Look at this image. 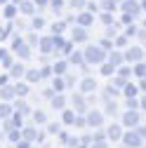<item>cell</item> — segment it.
<instances>
[{"label": "cell", "mask_w": 146, "mask_h": 148, "mask_svg": "<svg viewBox=\"0 0 146 148\" xmlns=\"http://www.w3.org/2000/svg\"><path fill=\"white\" fill-rule=\"evenodd\" d=\"M85 61L87 64H104L106 61V52L101 47H97V45H90L85 49Z\"/></svg>", "instance_id": "1"}, {"label": "cell", "mask_w": 146, "mask_h": 148, "mask_svg": "<svg viewBox=\"0 0 146 148\" xmlns=\"http://www.w3.org/2000/svg\"><path fill=\"white\" fill-rule=\"evenodd\" d=\"M125 59H127V61H141V59H144L141 47H130V49L125 52Z\"/></svg>", "instance_id": "2"}, {"label": "cell", "mask_w": 146, "mask_h": 148, "mask_svg": "<svg viewBox=\"0 0 146 148\" xmlns=\"http://www.w3.org/2000/svg\"><path fill=\"white\" fill-rule=\"evenodd\" d=\"M123 122H125L127 127H137V122H139V113H137V110H132V113H125V115H123Z\"/></svg>", "instance_id": "3"}, {"label": "cell", "mask_w": 146, "mask_h": 148, "mask_svg": "<svg viewBox=\"0 0 146 148\" xmlns=\"http://www.w3.org/2000/svg\"><path fill=\"white\" fill-rule=\"evenodd\" d=\"M125 143L127 146H141V136H139V132H130V134H125Z\"/></svg>", "instance_id": "4"}, {"label": "cell", "mask_w": 146, "mask_h": 148, "mask_svg": "<svg viewBox=\"0 0 146 148\" xmlns=\"http://www.w3.org/2000/svg\"><path fill=\"white\" fill-rule=\"evenodd\" d=\"M87 38V31L83 28V26H76V28H73V40H78V42H83Z\"/></svg>", "instance_id": "5"}, {"label": "cell", "mask_w": 146, "mask_h": 148, "mask_svg": "<svg viewBox=\"0 0 146 148\" xmlns=\"http://www.w3.org/2000/svg\"><path fill=\"white\" fill-rule=\"evenodd\" d=\"M101 120H104V118H101V113H97V110L87 115V122H90V125H94V127H97V125H101Z\"/></svg>", "instance_id": "6"}, {"label": "cell", "mask_w": 146, "mask_h": 148, "mask_svg": "<svg viewBox=\"0 0 146 148\" xmlns=\"http://www.w3.org/2000/svg\"><path fill=\"white\" fill-rule=\"evenodd\" d=\"M0 97L7 101V99H12V97H17V92H14V87H3V89H0Z\"/></svg>", "instance_id": "7"}, {"label": "cell", "mask_w": 146, "mask_h": 148, "mask_svg": "<svg viewBox=\"0 0 146 148\" xmlns=\"http://www.w3.org/2000/svg\"><path fill=\"white\" fill-rule=\"evenodd\" d=\"M108 64H111V66H120V64H123V57H120V52H113L111 57H108Z\"/></svg>", "instance_id": "8"}, {"label": "cell", "mask_w": 146, "mask_h": 148, "mask_svg": "<svg viewBox=\"0 0 146 148\" xmlns=\"http://www.w3.org/2000/svg\"><path fill=\"white\" fill-rule=\"evenodd\" d=\"M68 61H71V64H83V61H85V57H83V52H73Z\"/></svg>", "instance_id": "9"}, {"label": "cell", "mask_w": 146, "mask_h": 148, "mask_svg": "<svg viewBox=\"0 0 146 148\" xmlns=\"http://www.w3.org/2000/svg\"><path fill=\"white\" fill-rule=\"evenodd\" d=\"M43 75H40V71H28V75H26V80L28 82H38Z\"/></svg>", "instance_id": "10"}, {"label": "cell", "mask_w": 146, "mask_h": 148, "mask_svg": "<svg viewBox=\"0 0 146 148\" xmlns=\"http://www.w3.org/2000/svg\"><path fill=\"white\" fill-rule=\"evenodd\" d=\"M108 136H111V139H120V127L111 125V127H108Z\"/></svg>", "instance_id": "11"}, {"label": "cell", "mask_w": 146, "mask_h": 148, "mask_svg": "<svg viewBox=\"0 0 146 148\" xmlns=\"http://www.w3.org/2000/svg\"><path fill=\"white\" fill-rule=\"evenodd\" d=\"M94 87H97V82H94V80H90V78L83 82V92H92Z\"/></svg>", "instance_id": "12"}, {"label": "cell", "mask_w": 146, "mask_h": 148, "mask_svg": "<svg viewBox=\"0 0 146 148\" xmlns=\"http://www.w3.org/2000/svg\"><path fill=\"white\" fill-rule=\"evenodd\" d=\"M12 75H14V78L24 75V66H21V64H14V66H12Z\"/></svg>", "instance_id": "13"}, {"label": "cell", "mask_w": 146, "mask_h": 148, "mask_svg": "<svg viewBox=\"0 0 146 148\" xmlns=\"http://www.w3.org/2000/svg\"><path fill=\"white\" fill-rule=\"evenodd\" d=\"M10 113H12V108L7 103H0V118H10Z\"/></svg>", "instance_id": "14"}, {"label": "cell", "mask_w": 146, "mask_h": 148, "mask_svg": "<svg viewBox=\"0 0 146 148\" xmlns=\"http://www.w3.org/2000/svg\"><path fill=\"white\" fill-rule=\"evenodd\" d=\"M78 24H80V26L92 24V16H90V14H80V16H78Z\"/></svg>", "instance_id": "15"}, {"label": "cell", "mask_w": 146, "mask_h": 148, "mask_svg": "<svg viewBox=\"0 0 146 148\" xmlns=\"http://www.w3.org/2000/svg\"><path fill=\"white\" fill-rule=\"evenodd\" d=\"M134 94H137V87H134V85H125V97L130 99V97H134Z\"/></svg>", "instance_id": "16"}, {"label": "cell", "mask_w": 146, "mask_h": 148, "mask_svg": "<svg viewBox=\"0 0 146 148\" xmlns=\"http://www.w3.org/2000/svg\"><path fill=\"white\" fill-rule=\"evenodd\" d=\"M14 92H17L19 97H26V94H28V87H26V85H17V87H14Z\"/></svg>", "instance_id": "17"}, {"label": "cell", "mask_w": 146, "mask_h": 148, "mask_svg": "<svg viewBox=\"0 0 146 148\" xmlns=\"http://www.w3.org/2000/svg\"><path fill=\"white\" fill-rule=\"evenodd\" d=\"M101 71H104V75H113L116 66H111V64H104V66H101Z\"/></svg>", "instance_id": "18"}, {"label": "cell", "mask_w": 146, "mask_h": 148, "mask_svg": "<svg viewBox=\"0 0 146 148\" xmlns=\"http://www.w3.org/2000/svg\"><path fill=\"white\" fill-rule=\"evenodd\" d=\"M125 10H127V14H130V12H132V14H137V12H139V7H137L134 3H125Z\"/></svg>", "instance_id": "19"}, {"label": "cell", "mask_w": 146, "mask_h": 148, "mask_svg": "<svg viewBox=\"0 0 146 148\" xmlns=\"http://www.w3.org/2000/svg\"><path fill=\"white\" fill-rule=\"evenodd\" d=\"M52 106L54 108H64V97H54L52 99Z\"/></svg>", "instance_id": "20"}, {"label": "cell", "mask_w": 146, "mask_h": 148, "mask_svg": "<svg viewBox=\"0 0 146 148\" xmlns=\"http://www.w3.org/2000/svg\"><path fill=\"white\" fill-rule=\"evenodd\" d=\"M73 120H76V113H71V110H66V113H64V122H66V125H71Z\"/></svg>", "instance_id": "21"}, {"label": "cell", "mask_w": 146, "mask_h": 148, "mask_svg": "<svg viewBox=\"0 0 146 148\" xmlns=\"http://www.w3.org/2000/svg\"><path fill=\"white\" fill-rule=\"evenodd\" d=\"M66 66H68V64H66V61H59V64H57V66H54V71H57V75H61V73H64V71H66Z\"/></svg>", "instance_id": "22"}, {"label": "cell", "mask_w": 146, "mask_h": 148, "mask_svg": "<svg viewBox=\"0 0 146 148\" xmlns=\"http://www.w3.org/2000/svg\"><path fill=\"white\" fill-rule=\"evenodd\" d=\"M17 110H19V115H21V113H28V108H26V103H24V101L17 103Z\"/></svg>", "instance_id": "23"}, {"label": "cell", "mask_w": 146, "mask_h": 148, "mask_svg": "<svg viewBox=\"0 0 146 148\" xmlns=\"http://www.w3.org/2000/svg\"><path fill=\"white\" fill-rule=\"evenodd\" d=\"M137 75L146 78V66H144V64H139V66H137Z\"/></svg>", "instance_id": "24"}, {"label": "cell", "mask_w": 146, "mask_h": 148, "mask_svg": "<svg viewBox=\"0 0 146 148\" xmlns=\"http://www.w3.org/2000/svg\"><path fill=\"white\" fill-rule=\"evenodd\" d=\"M21 12H26V14L33 12V5H31V3H21Z\"/></svg>", "instance_id": "25"}, {"label": "cell", "mask_w": 146, "mask_h": 148, "mask_svg": "<svg viewBox=\"0 0 146 148\" xmlns=\"http://www.w3.org/2000/svg\"><path fill=\"white\" fill-rule=\"evenodd\" d=\"M85 0H71V7H83Z\"/></svg>", "instance_id": "26"}, {"label": "cell", "mask_w": 146, "mask_h": 148, "mask_svg": "<svg viewBox=\"0 0 146 148\" xmlns=\"http://www.w3.org/2000/svg\"><path fill=\"white\" fill-rule=\"evenodd\" d=\"M47 118H45V113H35V122H45Z\"/></svg>", "instance_id": "27"}, {"label": "cell", "mask_w": 146, "mask_h": 148, "mask_svg": "<svg viewBox=\"0 0 146 148\" xmlns=\"http://www.w3.org/2000/svg\"><path fill=\"white\" fill-rule=\"evenodd\" d=\"M101 16H104V24H111V21H113V16H111V14H101Z\"/></svg>", "instance_id": "28"}, {"label": "cell", "mask_w": 146, "mask_h": 148, "mask_svg": "<svg viewBox=\"0 0 146 148\" xmlns=\"http://www.w3.org/2000/svg\"><path fill=\"white\" fill-rule=\"evenodd\" d=\"M92 148H106V143H101V141H99V143H94Z\"/></svg>", "instance_id": "29"}, {"label": "cell", "mask_w": 146, "mask_h": 148, "mask_svg": "<svg viewBox=\"0 0 146 148\" xmlns=\"http://www.w3.org/2000/svg\"><path fill=\"white\" fill-rule=\"evenodd\" d=\"M17 148H28V143L24 141V143H19V146H17Z\"/></svg>", "instance_id": "30"}, {"label": "cell", "mask_w": 146, "mask_h": 148, "mask_svg": "<svg viewBox=\"0 0 146 148\" xmlns=\"http://www.w3.org/2000/svg\"><path fill=\"white\" fill-rule=\"evenodd\" d=\"M141 106H144V108H146V97H144V99H141Z\"/></svg>", "instance_id": "31"}, {"label": "cell", "mask_w": 146, "mask_h": 148, "mask_svg": "<svg viewBox=\"0 0 146 148\" xmlns=\"http://www.w3.org/2000/svg\"><path fill=\"white\" fill-rule=\"evenodd\" d=\"M14 3H24V0H14Z\"/></svg>", "instance_id": "32"}, {"label": "cell", "mask_w": 146, "mask_h": 148, "mask_svg": "<svg viewBox=\"0 0 146 148\" xmlns=\"http://www.w3.org/2000/svg\"><path fill=\"white\" fill-rule=\"evenodd\" d=\"M0 3H7V0H0Z\"/></svg>", "instance_id": "33"}]
</instances>
